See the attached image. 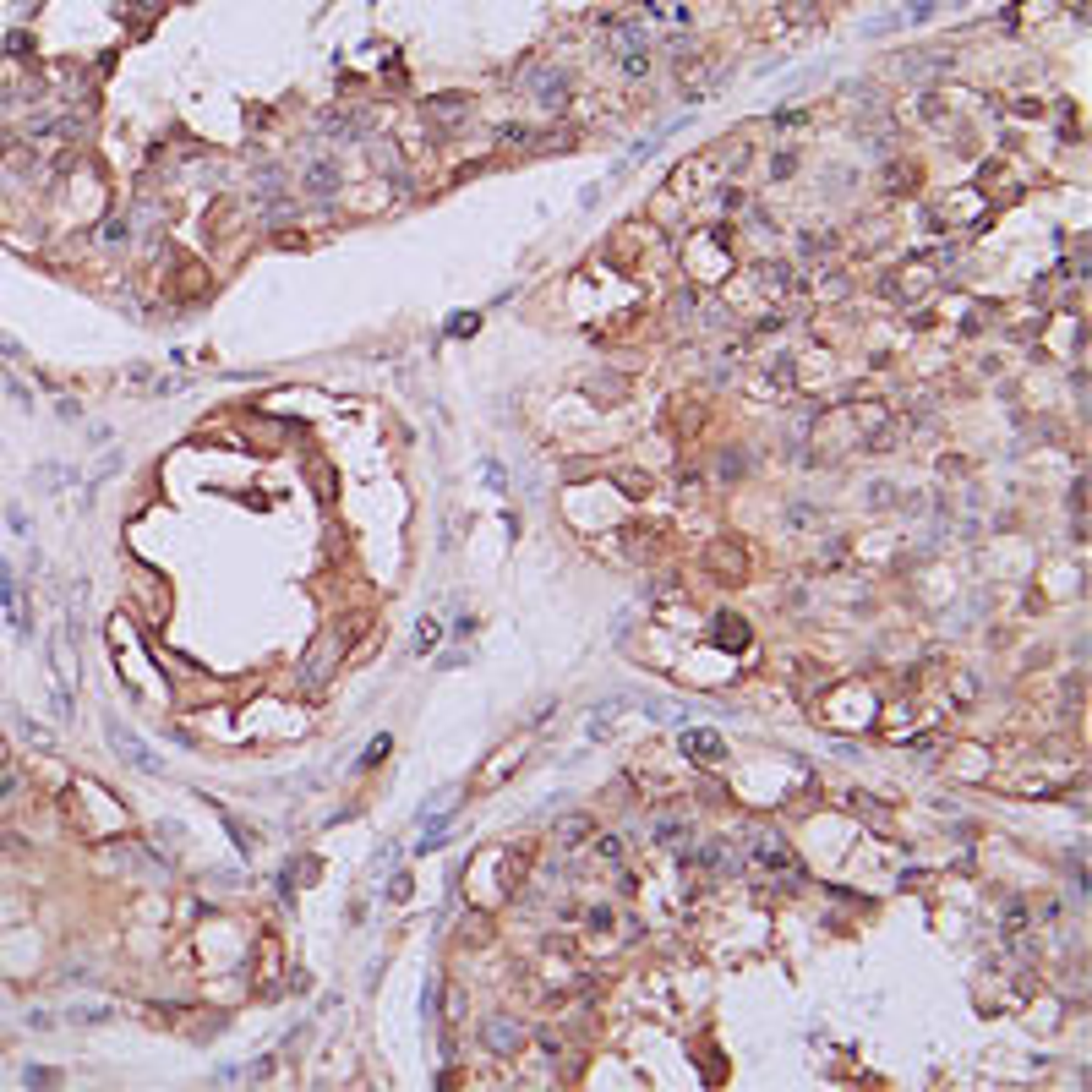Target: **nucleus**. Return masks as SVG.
<instances>
[{
  "label": "nucleus",
  "mask_w": 1092,
  "mask_h": 1092,
  "mask_svg": "<svg viewBox=\"0 0 1092 1092\" xmlns=\"http://www.w3.org/2000/svg\"><path fill=\"white\" fill-rule=\"evenodd\" d=\"M481 1043H486V1055H519V1043H525V1033H519V1021H508V1016H486L481 1021Z\"/></svg>",
  "instance_id": "f03ea898"
},
{
  "label": "nucleus",
  "mask_w": 1092,
  "mask_h": 1092,
  "mask_svg": "<svg viewBox=\"0 0 1092 1092\" xmlns=\"http://www.w3.org/2000/svg\"><path fill=\"white\" fill-rule=\"evenodd\" d=\"M694 301H699V295H694V284H683V290L672 295V317H677V322H694Z\"/></svg>",
  "instance_id": "4468645a"
},
{
  "label": "nucleus",
  "mask_w": 1092,
  "mask_h": 1092,
  "mask_svg": "<svg viewBox=\"0 0 1092 1092\" xmlns=\"http://www.w3.org/2000/svg\"><path fill=\"white\" fill-rule=\"evenodd\" d=\"M590 836H595V819H590V814H568L563 825H558V841H563V847H580V841H590Z\"/></svg>",
  "instance_id": "0eeeda50"
},
{
  "label": "nucleus",
  "mask_w": 1092,
  "mask_h": 1092,
  "mask_svg": "<svg viewBox=\"0 0 1092 1092\" xmlns=\"http://www.w3.org/2000/svg\"><path fill=\"white\" fill-rule=\"evenodd\" d=\"M749 470V459H743V448H721V459H716V476L721 481H737Z\"/></svg>",
  "instance_id": "9d476101"
},
{
  "label": "nucleus",
  "mask_w": 1092,
  "mask_h": 1092,
  "mask_svg": "<svg viewBox=\"0 0 1092 1092\" xmlns=\"http://www.w3.org/2000/svg\"><path fill=\"white\" fill-rule=\"evenodd\" d=\"M797 252L803 257H831L836 252V235H797Z\"/></svg>",
  "instance_id": "ddd939ff"
},
{
  "label": "nucleus",
  "mask_w": 1092,
  "mask_h": 1092,
  "mask_svg": "<svg viewBox=\"0 0 1092 1092\" xmlns=\"http://www.w3.org/2000/svg\"><path fill=\"white\" fill-rule=\"evenodd\" d=\"M650 836H655V847H683V841H688V819H672V814H661V819H655V831H650Z\"/></svg>",
  "instance_id": "423d86ee"
},
{
  "label": "nucleus",
  "mask_w": 1092,
  "mask_h": 1092,
  "mask_svg": "<svg viewBox=\"0 0 1092 1092\" xmlns=\"http://www.w3.org/2000/svg\"><path fill=\"white\" fill-rule=\"evenodd\" d=\"M847 809H858V814H869V819H874V825H885V819H891V814H885V809H879V803H874V797H863V792H847Z\"/></svg>",
  "instance_id": "2eb2a0df"
},
{
  "label": "nucleus",
  "mask_w": 1092,
  "mask_h": 1092,
  "mask_svg": "<svg viewBox=\"0 0 1092 1092\" xmlns=\"http://www.w3.org/2000/svg\"><path fill=\"white\" fill-rule=\"evenodd\" d=\"M38 486L55 492V486H60V465H38Z\"/></svg>",
  "instance_id": "4be33fe9"
},
{
  "label": "nucleus",
  "mask_w": 1092,
  "mask_h": 1092,
  "mask_svg": "<svg viewBox=\"0 0 1092 1092\" xmlns=\"http://www.w3.org/2000/svg\"><path fill=\"white\" fill-rule=\"evenodd\" d=\"M535 98H541L546 110H563V98H568V88H563V77L558 71H546V77H535Z\"/></svg>",
  "instance_id": "6e6552de"
},
{
  "label": "nucleus",
  "mask_w": 1092,
  "mask_h": 1092,
  "mask_svg": "<svg viewBox=\"0 0 1092 1092\" xmlns=\"http://www.w3.org/2000/svg\"><path fill=\"white\" fill-rule=\"evenodd\" d=\"M431 645H437V623H421L416 628V655H426Z\"/></svg>",
  "instance_id": "6ab92c4d"
},
{
  "label": "nucleus",
  "mask_w": 1092,
  "mask_h": 1092,
  "mask_svg": "<svg viewBox=\"0 0 1092 1092\" xmlns=\"http://www.w3.org/2000/svg\"><path fill=\"white\" fill-rule=\"evenodd\" d=\"M388 743H394V737H377V743H372V749H366V759H361V765H377V759L388 754Z\"/></svg>",
  "instance_id": "a878e982"
},
{
  "label": "nucleus",
  "mask_w": 1092,
  "mask_h": 1092,
  "mask_svg": "<svg viewBox=\"0 0 1092 1092\" xmlns=\"http://www.w3.org/2000/svg\"><path fill=\"white\" fill-rule=\"evenodd\" d=\"M595 852H601V858H623V841H617V836H601V841H595Z\"/></svg>",
  "instance_id": "b1692460"
},
{
  "label": "nucleus",
  "mask_w": 1092,
  "mask_h": 1092,
  "mask_svg": "<svg viewBox=\"0 0 1092 1092\" xmlns=\"http://www.w3.org/2000/svg\"><path fill=\"white\" fill-rule=\"evenodd\" d=\"M677 749H683L688 759H699V765H721V759H727V743H721V732H710V727L683 732V737H677Z\"/></svg>",
  "instance_id": "7ed1b4c3"
},
{
  "label": "nucleus",
  "mask_w": 1092,
  "mask_h": 1092,
  "mask_svg": "<svg viewBox=\"0 0 1092 1092\" xmlns=\"http://www.w3.org/2000/svg\"><path fill=\"white\" fill-rule=\"evenodd\" d=\"M787 519H792L797 530H809V525L819 519V508H803V503H792V508H787Z\"/></svg>",
  "instance_id": "f3484780"
},
{
  "label": "nucleus",
  "mask_w": 1092,
  "mask_h": 1092,
  "mask_svg": "<svg viewBox=\"0 0 1092 1092\" xmlns=\"http://www.w3.org/2000/svg\"><path fill=\"white\" fill-rule=\"evenodd\" d=\"M23 732L33 737V749H55V743H50V732H44V727H33V721H23Z\"/></svg>",
  "instance_id": "393cba45"
},
{
  "label": "nucleus",
  "mask_w": 1092,
  "mask_h": 1092,
  "mask_svg": "<svg viewBox=\"0 0 1092 1092\" xmlns=\"http://www.w3.org/2000/svg\"><path fill=\"white\" fill-rule=\"evenodd\" d=\"M339 187V164H312L306 170V192H334Z\"/></svg>",
  "instance_id": "9b49d317"
},
{
  "label": "nucleus",
  "mask_w": 1092,
  "mask_h": 1092,
  "mask_svg": "<svg viewBox=\"0 0 1092 1092\" xmlns=\"http://www.w3.org/2000/svg\"><path fill=\"white\" fill-rule=\"evenodd\" d=\"M869 503H874V508H896V492L885 486V481H874V486H869Z\"/></svg>",
  "instance_id": "a211bd4d"
},
{
  "label": "nucleus",
  "mask_w": 1092,
  "mask_h": 1092,
  "mask_svg": "<svg viewBox=\"0 0 1092 1092\" xmlns=\"http://www.w3.org/2000/svg\"><path fill=\"white\" fill-rule=\"evenodd\" d=\"M23 1082H28V1087H50V1082H55V1070H44V1065H28V1070H23Z\"/></svg>",
  "instance_id": "412c9836"
},
{
  "label": "nucleus",
  "mask_w": 1092,
  "mask_h": 1092,
  "mask_svg": "<svg viewBox=\"0 0 1092 1092\" xmlns=\"http://www.w3.org/2000/svg\"><path fill=\"white\" fill-rule=\"evenodd\" d=\"M590 929H595V934L612 929V906H595V912H590Z\"/></svg>",
  "instance_id": "5701e85b"
},
{
  "label": "nucleus",
  "mask_w": 1092,
  "mask_h": 1092,
  "mask_svg": "<svg viewBox=\"0 0 1092 1092\" xmlns=\"http://www.w3.org/2000/svg\"><path fill=\"white\" fill-rule=\"evenodd\" d=\"M623 710H628V699H601V705L590 710V721H585V737H590V743H607Z\"/></svg>",
  "instance_id": "20e7f679"
},
{
  "label": "nucleus",
  "mask_w": 1092,
  "mask_h": 1092,
  "mask_svg": "<svg viewBox=\"0 0 1092 1092\" xmlns=\"http://www.w3.org/2000/svg\"><path fill=\"white\" fill-rule=\"evenodd\" d=\"M617 492H628V498H650V476H645V470H617Z\"/></svg>",
  "instance_id": "f8f14e48"
},
{
  "label": "nucleus",
  "mask_w": 1092,
  "mask_h": 1092,
  "mask_svg": "<svg viewBox=\"0 0 1092 1092\" xmlns=\"http://www.w3.org/2000/svg\"><path fill=\"white\" fill-rule=\"evenodd\" d=\"M705 563H710V573L721 580V573H727V580H749V568H754V552L737 541V535H721V541L705 552Z\"/></svg>",
  "instance_id": "f257e3e1"
},
{
  "label": "nucleus",
  "mask_w": 1092,
  "mask_h": 1092,
  "mask_svg": "<svg viewBox=\"0 0 1092 1092\" xmlns=\"http://www.w3.org/2000/svg\"><path fill=\"white\" fill-rule=\"evenodd\" d=\"M28 44H33L28 33H11V38H6V50H11V55H28Z\"/></svg>",
  "instance_id": "c85d7f7f"
},
{
  "label": "nucleus",
  "mask_w": 1092,
  "mask_h": 1092,
  "mask_svg": "<svg viewBox=\"0 0 1092 1092\" xmlns=\"http://www.w3.org/2000/svg\"><path fill=\"white\" fill-rule=\"evenodd\" d=\"M98 241H126V219H105L98 224Z\"/></svg>",
  "instance_id": "aec40b11"
},
{
  "label": "nucleus",
  "mask_w": 1092,
  "mask_h": 1092,
  "mask_svg": "<svg viewBox=\"0 0 1092 1092\" xmlns=\"http://www.w3.org/2000/svg\"><path fill=\"white\" fill-rule=\"evenodd\" d=\"M585 388L595 394V404H623L628 399V377L623 372H595V377H585Z\"/></svg>",
  "instance_id": "39448f33"
},
{
  "label": "nucleus",
  "mask_w": 1092,
  "mask_h": 1092,
  "mask_svg": "<svg viewBox=\"0 0 1092 1092\" xmlns=\"http://www.w3.org/2000/svg\"><path fill=\"white\" fill-rule=\"evenodd\" d=\"M716 640H727L732 650H749V623H737V617H716Z\"/></svg>",
  "instance_id": "1a4fd4ad"
},
{
  "label": "nucleus",
  "mask_w": 1092,
  "mask_h": 1092,
  "mask_svg": "<svg viewBox=\"0 0 1092 1092\" xmlns=\"http://www.w3.org/2000/svg\"><path fill=\"white\" fill-rule=\"evenodd\" d=\"M481 476H486V486H492V492H503V486H508V476H503V465H498V459H486V465H481Z\"/></svg>",
  "instance_id": "dca6fc26"
},
{
  "label": "nucleus",
  "mask_w": 1092,
  "mask_h": 1092,
  "mask_svg": "<svg viewBox=\"0 0 1092 1092\" xmlns=\"http://www.w3.org/2000/svg\"><path fill=\"white\" fill-rule=\"evenodd\" d=\"M792 164H797L792 153H776V164H770V170H776V180H787V175H792Z\"/></svg>",
  "instance_id": "bb28decb"
},
{
  "label": "nucleus",
  "mask_w": 1092,
  "mask_h": 1092,
  "mask_svg": "<svg viewBox=\"0 0 1092 1092\" xmlns=\"http://www.w3.org/2000/svg\"><path fill=\"white\" fill-rule=\"evenodd\" d=\"M0 356H6V361H17V356H23V344H17L11 334H0Z\"/></svg>",
  "instance_id": "cd10ccee"
}]
</instances>
